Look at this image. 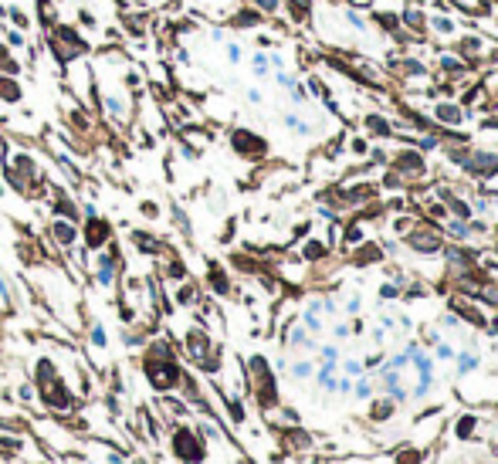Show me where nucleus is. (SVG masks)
Here are the masks:
<instances>
[{"label":"nucleus","mask_w":498,"mask_h":464,"mask_svg":"<svg viewBox=\"0 0 498 464\" xmlns=\"http://www.w3.org/2000/svg\"><path fill=\"white\" fill-rule=\"evenodd\" d=\"M356 261H360V268H366V264H376V261H383V247H380V244H363V241H360Z\"/></svg>","instance_id":"a211bd4d"},{"label":"nucleus","mask_w":498,"mask_h":464,"mask_svg":"<svg viewBox=\"0 0 498 464\" xmlns=\"http://www.w3.org/2000/svg\"><path fill=\"white\" fill-rule=\"evenodd\" d=\"M24 98V88L17 82L14 75H0V102H7V105H17Z\"/></svg>","instance_id":"2eb2a0df"},{"label":"nucleus","mask_w":498,"mask_h":464,"mask_svg":"<svg viewBox=\"0 0 498 464\" xmlns=\"http://www.w3.org/2000/svg\"><path fill=\"white\" fill-rule=\"evenodd\" d=\"M0 295H4V298H10V292H7V281H4V275H0Z\"/></svg>","instance_id":"49530a36"},{"label":"nucleus","mask_w":498,"mask_h":464,"mask_svg":"<svg viewBox=\"0 0 498 464\" xmlns=\"http://www.w3.org/2000/svg\"><path fill=\"white\" fill-rule=\"evenodd\" d=\"M271 78H275V85H278V88H281V92H288V88H292L295 82H298V78H295V75L288 72V68H285V72H271Z\"/></svg>","instance_id":"a878e982"},{"label":"nucleus","mask_w":498,"mask_h":464,"mask_svg":"<svg viewBox=\"0 0 498 464\" xmlns=\"http://www.w3.org/2000/svg\"><path fill=\"white\" fill-rule=\"evenodd\" d=\"M465 170H468V176L495 180L498 176V153L495 149H471L465 159Z\"/></svg>","instance_id":"6e6552de"},{"label":"nucleus","mask_w":498,"mask_h":464,"mask_svg":"<svg viewBox=\"0 0 498 464\" xmlns=\"http://www.w3.org/2000/svg\"><path fill=\"white\" fill-rule=\"evenodd\" d=\"M349 153L352 156H366L369 153V139L366 136H352L349 139Z\"/></svg>","instance_id":"cd10ccee"},{"label":"nucleus","mask_w":498,"mask_h":464,"mask_svg":"<svg viewBox=\"0 0 498 464\" xmlns=\"http://www.w3.org/2000/svg\"><path fill=\"white\" fill-rule=\"evenodd\" d=\"M210 41H214V44H221V41H224V31H221V27H214V31H210Z\"/></svg>","instance_id":"c03bdc74"},{"label":"nucleus","mask_w":498,"mask_h":464,"mask_svg":"<svg viewBox=\"0 0 498 464\" xmlns=\"http://www.w3.org/2000/svg\"><path fill=\"white\" fill-rule=\"evenodd\" d=\"M407 244L414 247V251H420V254H437L444 247V241H441V234L431 230V227H414L407 234Z\"/></svg>","instance_id":"f8f14e48"},{"label":"nucleus","mask_w":498,"mask_h":464,"mask_svg":"<svg viewBox=\"0 0 498 464\" xmlns=\"http://www.w3.org/2000/svg\"><path fill=\"white\" fill-rule=\"evenodd\" d=\"M230 27H237V31H258V27H264V14L247 4V7L230 14Z\"/></svg>","instance_id":"ddd939ff"},{"label":"nucleus","mask_w":498,"mask_h":464,"mask_svg":"<svg viewBox=\"0 0 498 464\" xmlns=\"http://www.w3.org/2000/svg\"><path fill=\"white\" fill-rule=\"evenodd\" d=\"M264 51H268V65H271V72H285V68H288V58L281 55L278 48H264Z\"/></svg>","instance_id":"393cba45"},{"label":"nucleus","mask_w":498,"mask_h":464,"mask_svg":"<svg viewBox=\"0 0 498 464\" xmlns=\"http://www.w3.org/2000/svg\"><path fill=\"white\" fill-rule=\"evenodd\" d=\"M332 332H335V339H346V335H349V326H343V322H339Z\"/></svg>","instance_id":"37998d69"},{"label":"nucleus","mask_w":498,"mask_h":464,"mask_svg":"<svg viewBox=\"0 0 498 464\" xmlns=\"http://www.w3.org/2000/svg\"><path fill=\"white\" fill-rule=\"evenodd\" d=\"M98 281H102V285H112V258L98 261Z\"/></svg>","instance_id":"c85d7f7f"},{"label":"nucleus","mask_w":498,"mask_h":464,"mask_svg":"<svg viewBox=\"0 0 498 464\" xmlns=\"http://www.w3.org/2000/svg\"><path fill=\"white\" fill-rule=\"evenodd\" d=\"M295 376H298V380H305V376L312 373V363H295V369H292Z\"/></svg>","instance_id":"4c0bfd02"},{"label":"nucleus","mask_w":498,"mask_h":464,"mask_svg":"<svg viewBox=\"0 0 498 464\" xmlns=\"http://www.w3.org/2000/svg\"><path fill=\"white\" fill-rule=\"evenodd\" d=\"M4 38H7V44H14V48H24V44H27L24 31H17V27H10V31H4Z\"/></svg>","instance_id":"2f4dec72"},{"label":"nucleus","mask_w":498,"mask_h":464,"mask_svg":"<svg viewBox=\"0 0 498 464\" xmlns=\"http://www.w3.org/2000/svg\"><path fill=\"white\" fill-rule=\"evenodd\" d=\"M427 34L437 38V41H454L457 34H461V21H457L454 10H441V14L431 10V17H427Z\"/></svg>","instance_id":"9d476101"},{"label":"nucleus","mask_w":498,"mask_h":464,"mask_svg":"<svg viewBox=\"0 0 498 464\" xmlns=\"http://www.w3.org/2000/svg\"><path fill=\"white\" fill-rule=\"evenodd\" d=\"M369 393H373V386H369L366 380H360V383H356V397H369Z\"/></svg>","instance_id":"ea45409f"},{"label":"nucleus","mask_w":498,"mask_h":464,"mask_svg":"<svg viewBox=\"0 0 498 464\" xmlns=\"http://www.w3.org/2000/svg\"><path fill=\"white\" fill-rule=\"evenodd\" d=\"M397 295H400V285H393V281H386V285L380 288V298H386V301L397 298Z\"/></svg>","instance_id":"c9c22d12"},{"label":"nucleus","mask_w":498,"mask_h":464,"mask_svg":"<svg viewBox=\"0 0 498 464\" xmlns=\"http://www.w3.org/2000/svg\"><path fill=\"white\" fill-rule=\"evenodd\" d=\"M0 14H4V17H10V21H14V27H17V31H27V27H31V17H27L24 10H17V7L4 10V7H0Z\"/></svg>","instance_id":"412c9836"},{"label":"nucleus","mask_w":498,"mask_h":464,"mask_svg":"<svg viewBox=\"0 0 498 464\" xmlns=\"http://www.w3.org/2000/svg\"><path fill=\"white\" fill-rule=\"evenodd\" d=\"M92 339H95V346H105V332H102V326L92 329Z\"/></svg>","instance_id":"a19ab883"},{"label":"nucleus","mask_w":498,"mask_h":464,"mask_svg":"<svg viewBox=\"0 0 498 464\" xmlns=\"http://www.w3.org/2000/svg\"><path fill=\"white\" fill-rule=\"evenodd\" d=\"M339 17H343V24L349 27L352 34H360V38H369V34H373V21H369V14L363 10V4H343V7H339Z\"/></svg>","instance_id":"9b49d317"},{"label":"nucleus","mask_w":498,"mask_h":464,"mask_svg":"<svg viewBox=\"0 0 498 464\" xmlns=\"http://www.w3.org/2000/svg\"><path fill=\"white\" fill-rule=\"evenodd\" d=\"M491 10H495V17H498V0H491Z\"/></svg>","instance_id":"de8ad7c7"},{"label":"nucleus","mask_w":498,"mask_h":464,"mask_svg":"<svg viewBox=\"0 0 498 464\" xmlns=\"http://www.w3.org/2000/svg\"><path fill=\"white\" fill-rule=\"evenodd\" d=\"M478 366V359L471 356V352H465V356H457V373L465 376V373H471V369Z\"/></svg>","instance_id":"7c9ffc66"},{"label":"nucleus","mask_w":498,"mask_h":464,"mask_svg":"<svg viewBox=\"0 0 498 464\" xmlns=\"http://www.w3.org/2000/svg\"><path fill=\"white\" fill-rule=\"evenodd\" d=\"M386 166H393L400 176H424V173H427V159H424V153H420L417 146L397 149V153L390 156V163H386Z\"/></svg>","instance_id":"423d86ee"},{"label":"nucleus","mask_w":498,"mask_h":464,"mask_svg":"<svg viewBox=\"0 0 498 464\" xmlns=\"http://www.w3.org/2000/svg\"><path fill=\"white\" fill-rule=\"evenodd\" d=\"M288 102H292L295 109H305V105H312V95H309V88H305V82L298 78V82L288 88Z\"/></svg>","instance_id":"6ab92c4d"},{"label":"nucleus","mask_w":498,"mask_h":464,"mask_svg":"<svg viewBox=\"0 0 498 464\" xmlns=\"http://www.w3.org/2000/svg\"><path fill=\"white\" fill-rule=\"evenodd\" d=\"M251 7H258L264 17H271V14H278V10L285 7V0H247Z\"/></svg>","instance_id":"b1692460"},{"label":"nucleus","mask_w":498,"mask_h":464,"mask_svg":"<svg viewBox=\"0 0 498 464\" xmlns=\"http://www.w3.org/2000/svg\"><path fill=\"white\" fill-rule=\"evenodd\" d=\"M105 112L112 115V119H126V102H122V95H105Z\"/></svg>","instance_id":"aec40b11"},{"label":"nucleus","mask_w":498,"mask_h":464,"mask_svg":"<svg viewBox=\"0 0 498 464\" xmlns=\"http://www.w3.org/2000/svg\"><path fill=\"white\" fill-rule=\"evenodd\" d=\"M55 237H58V244H75V227L72 224H65V220H58L55 224Z\"/></svg>","instance_id":"4be33fe9"},{"label":"nucleus","mask_w":498,"mask_h":464,"mask_svg":"<svg viewBox=\"0 0 498 464\" xmlns=\"http://www.w3.org/2000/svg\"><path fill=\"white\" fill-rule=\"evenodd\" d=\"M488 48H491V41L485 38V34L465 31V34H457V38H454V48H451V51H457V55L465 58L471 68H478V65H485V55H488Z\"/></svg>","instance_id":"20e7f679"},{"label":"nucleus","mask_w":498,"mask_h":464,"mask_svg":"<svg viewBox=\"0 0 498 464\" xmlns=\"http://www.w3.org/2000/svg\"><path fill=\"white\" fill-rule=\"evenodd\" d=\"M360 241H363V227H360V224H352V227L346 230V244H360Z\"/></svg>","instance_id":"f704fd0d"},{"label":"nucleus","mask_w":498,"mask_h":464,"mask_svg":"<svg viewBox=\"0 0 498 464\" xmlns=\"http://www.w3.org/2000/svg\"><path fill=\"white\" fill-rule=\"evenodd\" d=\"M143 213H146V217H156V204H143Z\"/></svg>","instance_id":"a18cd8bd"},{"label":"nucleus","mask_w":498,"mask_h":464,"mask_svg":"<svg viewBox=\"0 0 498 464\" xmlns=\"http://www.w3.org/2000/svg\"><path fill=\"white\" fill-rule=\"evenodd\" d=\"M224 58H227V65H241V61H244V48H241V44L237 41H227L224 44Z\"/></svg>","instance_id":"5701e85b"},{"label":"nucleus","mask_w":498,"mask_h":464,"mask_svg":"<svg viewBox=\"0 0 498 464\" xmlns=\"http://www.w3.org/2000/svg\"><path fill=\"white\" fill-rule=\"evenodd\" d=\"M4 51H7V48H4V44H0V55H4Z\"/></svg>","instance_id":"09e8293b"},{"label":"nucleus","mask_w":498,"mask_h":464,"mask_svg":"<svg viewBox=\"0 0 498 464\" xmlns=\"http://www.w3.org/2000/svg\"><path fill=\"white\" fill-rule=\"evenodd\" d=\"M383 187H386V190H400V187H403V176H400L397 170H393V166L383 173Z\"/></svg>","instance_id":"c756f323"},{"label":"nucleus","mask_w":498,"mask_h":464,"mask_svg":"<svg viewBox=\"0 0 498 464\" xmlns=\"http://www.w3.org/2000/svg\"><path fill=\"white\" fill-rule=\"evenodd\" d=\"M281 122H285V129L292 132V136H302V139L312 136V122H309V119H302L298 112H285V119H281Z\"/></svg>","instance_id":"f3484780"},{"label":"nucleus","mask_w":498,"mask_h":464,"mask_svg":"<svg viewBox=\"0 0 498 464\" xmlns=\"http://www.w3.org/2000/svg\"><path fill=\"white\" fill-rule=\"evenodd\" d=\"M478 126L488 132H498V115H485V119H478Z\"/></svg>","instance_id":"e433bc0d"},{"label":"nucleus","mask_w":498,"mask_h":464,"mask_svg":"<svg viewBox=\"0 0 498 464\" xmlns=\"http://www.w3.org/2000/svg\"><path fill=\"white\" fill-rule=\"evenodd\" d=\"M326 251H329V247L322 244V241H309V244H305V258H309V261L326 258Z\"/></svg>","instance_id":"bb28decb"},{"label":"nucleus","mask_w":498,"mask_h":464,"mask_svg":"<svg viewBox=\"0 0 498 464\" xmlns=\"http://www.w3.org/2000/svg\"><path fill=\"white\" fill-rule=\"evenodd\" d=\"M244 98H247V105H264V92L258 88V85H251V88L244 92Z\"/></svg>","instance_id":"473e14b6"},{"label":"nucleus","mask_w":498,"mask_h":464,"mask_svg":"<svg viewBox=\"0 0 498 464\" xmlns=\"http://www.w3.org/2000/svg\"><path fill=\"white\" fill-rule=\"evenodd\" d=\"M397 14H400V27L407 34H414L417 41H420V38H424V41L431 38V34H427V17H431L427 0H403Z\"/></svg>","instance_id":"7ed1b4c3"},{"label":"nucleus","mask_w":498,"mask_h":464,"mask_svg":"<svg viewBox=\"0 0 498 464\" xmlns=\"http://www.w3.org/2000/svg\"><path fill=\"white\" fill-rule=\"evenodd\" d=\"M386 72L403 78V82H427L431 78V65L417 55H386Z\"/></svg>","instance_id":"f257e3e1"},{"label":"nucleus","mask_w":498,"mask_h":464,"mask_svg":"<svg viewBox=\"0 0 498 464\" xmlns=\"http://www.w3.org/2000/svg\"><path fill=\"white\" fill-rule=\"evenodd\" d=\"M360 126H363V136H366L369 142H386V139L397 136L393 119H390V115H383V112H363Z\"/></svg>","instance_id":"1a4fd4ad"},{"label":"nucleus","mask_w":498,"mask_h":464,"mask_svg":"<svg viewBox=\"0 0 498 464\" xmlns=\"http://www.w3.org/2000/svg\"><path fill=\"white\" fill-rule=\"evenodd\" d=\"M434 68H437L441 78H451V82H468V75H471V65H468L465 58L457 55V51H444V48H437Z\"/></svg>","instance_id":"0eeeda50"},{"label":"nucleus","mask_w":498,"mask_h":464,"mask_svg":"<svg viewBox=\"0 0 498 464\" xmlns=\"http://www.w3.org/2000/svg\"><path fill=\"white\" fill-rule=\"evenodd\" d=\"M230 146H234L237 156H244V159H258V156L268 153V139L258 136L254 129H244V126H241V129L230 132Z\"/></svg>","instance_id":"39448f33"},{"label":"nucleus","mask_w":498,"mask_h":464,"mask_svg":"<svg viewBox=\"0 0 498 464\" xmlns=\"http://www.w3.org/2000/svg\"><path fill=\"white\" fill-rule=\"evenodd\" d=\"M369 21H373V31H380L383 38H390L393 31H400V14L393 7H380V10H369Z\"/></svg>","instance_id":"4468645a"},{"label":"nucleus","mask_w":498,"mask_h":464,"mask_svg":"<svg viewBox=\"0 0 498 464\" xmlns=\"http://www.w3.org/2000/svg\"><path fill=\"white\" fill-rule=\"evenodd\" d=\"M437 359H454V349L448 342H437Z\"/></svg>","instance_id":"58836bf2"},{"label":"nucleus","mask_w":498,"mask_h":464,"mask_svg":"<svg viewBox=\"0 0 498 464\" xmlns=\"http://www.w3.org/2000/svg\"><path fill=\"white\" fill-rule=\"evenodd\" d=\"M431 119L441 129H461L468 119H474V112H468L457 98H434L431 102Z\"/></svg>","instance_id":"f03ea898"},{"label":"nucleus","mask_w":498,"mask_h":464,"mask_svg":"<svg viewBox=\"0 0 498 464\" xmlns=\"http://www.w3.org/2000/svg\"><path fill=\"white\" fill-rule=\"evenodd\" d=\"M251 78L254 82H268L271 78V65H268V51L264 48L251 51Z\"/></svg>","instance_id":"dca6fc26"},{"label":"nucleus","mask_w":498,"mask_h":464,"mask_svg":"<svg viewBox=\"0 0 498 464\" xmlns=\"http://www.w3.org/2000/svg\"><path fill=\"white\" fill-rule=\"evenodd\" d=\"M102 241H105V227H102V224L95 220V224H92V234H88V244H92V247H98Z\"/></svg>","instance_id":"72a5a7b5"},{"label":"nucleus","mask_w":498,"mask_h":464,"mask_svg":"<svg viewBox=\"0 0 498 464\" xmlns=\"http://www.w3.org/2000/svg\"><path fill=\"white\" fill-rule=\"evenodd\" d=\"M78 21H82L85 27H95V14H88V10H82V14H78Z\"/></svg>","instance_id":"79ce46f5"}]
</instances>
